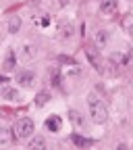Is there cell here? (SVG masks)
<instances>
[{"label": "cell", "instance_id": "6da1fadb", "mask_svg": "<svg viewBox=\"0 0 133 150\" xmlns=\"http://www.w3.org/2000/svg\"><path fill=\"white\" fill-rule=\"evenodd\" d=\"M87 108H89V117L94 119V123H106L108 121V110L96 94L87 96Z\"/></svg>", "mask_w": 133, "mask_h": 150}, {"label": "cell", "instance_id": "7a4b0ae2", "mask_svg": "<svg viewBox=\"0 0 133 150\" xmlns=\"http://www.w3.org/2000/svg\"><path fill=\"white\" fill-rule=\"evenodd\" d=\"M33 131H35V123L31 117H23V119H19L13 127V136L17 140H27L33 136Z\"/></svg>", "mask_w": 133, "mask_h": 150}, {"label": "cell", "instance_id": "3957f363", "mask_svg": "<svg viewBox=\"0 0 133 150\" xmlns=\"http://www.w3.org/2000/svg\"><path fill=\"white\" fill-rule=\"evenodd\" d=\"M0 98L6 100V102H21L23 94L17 88H13V86H4V88H0Z\"/></svg>", "mask_w": 133, "mask_h": 150}, {"label": "cell", "instance_id": "277c9868", "mask_svg": "<svg viewBox=\"0 0 133 150\" xmlns=\"http://www.w3.org/2000/svg\"><path fill=\"white\" fill-rule=\"evenodd\" d=\"M85 56H87V61H89V65L96 69L98 73H102V59H100V54H98V50H94V48H85Z\"/></svg>", "mask_w": 133, "mask_h": 150}, {"label": "cell", "instance_id": "5b68a950", "mask_svg": "<svg viewBox=\"0 0 133 150\" xmlns=\"http://www.w3.org/2000/svg\"><path fill=\"white\" fill-rule=\"evenodd\" d=\"M15 79H17V83H19V86H23V88H31V86L35 83V75H33L31 71H19Z\"/></svg>", "mask_w": 133, "mask_h": 150}, {"label": "cell", "instance_id": "8992f818", "mask_svg": "<svg viewBox=\"0 0 133 150\" xmlns=\"http://www.w3.org/2000/svg\"><path fill=\"white\" fill-rule=\"evenodd\" d=\"M15 67H17V54H15V50H8L4 56V63H2V71L11 73V71H15Z\"/></svg>", "mask_w": 133, "mask_h": 150}, {"label": "cell", "instance_id": "52a82bcc", "mask_svg": "<svg viewBox=\"0 0 133 150\" xmlns=\"http://www.w3.org/2000/svg\"><path fill=\"white\" fill-rule=\"evenodd\" d=\"M117 8H119L117 0H102V4H100V13L102 15H115Z\"/></svg>", "mask_w": 133, "mask_h": 150}, {"label": "cell", "instance_id": "ba28073f", "mask_svg": "<svg viewBox=\"0 0 133 150\" xmlns=\"http://www.w3.org/2000/svg\"><path fill=\"white\" fill-rule=\"evenodd\" d=\"M61 125H63V123H61V117H58V115H50V117L46 119V129H48V131H58Z\"/></svg>", "mask_w": 133, "mask_h": 150}, {"label": "cell", "instance_id": "9c48e42d", "mask_svg": "<svg viewBox=\"0 0 133 150\" xmlns=\"http://www.w3.org/2000/svg\"><path fill=\"white\" fill-rule=\"evenodd\" d=\"M71 140H73V144H75V146H79V148H85V146H91V144H94V140L83 138V136H79V134H73V136H71Z\"/></svg>", "mask_w": 133, "mask_h": 150}, {"label": "cell", "instance_id": "30bf717a", "mask_svg": "<svg viewBox=\"0 0 133 150\" xmlns=\"http://www.w3.org/2000/svg\"><path fill=\"white\" fill-rule=\"evenodd\" d=\"M19 29H21V17H11L8 19V33H19Z\"/></svg>", "mask_w": 133, "mask_h": 150}, {"label": "cell", "instance_id": "8fae6325", "mask_svg": "<svg viewBox=\"0 0 133 150\" xmlns=\"http://www.w3.org/2000/svg\"><path fill=\"white\" fill-rule=\"evenodd\" d=\"M73 31H75V27H73L71 23H63V25L58 27V33H61V38H63V40L71 38V35H73Z\"/></svg>", "mask_w": 133, "mask_h": 150}, {"label": "cell", "instance_id": "7c38bea8", "mask_svg": "<svg viewBox=\"0 0 133 150\" xmlns=\"http://www.w3.org/2000/svg\"><path fill=\"white\" fill-rule=\"evenodd\" d=\"M48 100H50V94H48V92H40V94L35 96V106H46Z\"/></svg>", "mask_w": 133, "mask_h": 150}, {"label": "cell", "instance_id": "4fadbf2b", "mask_svg": "<svg viewBox=\"0 0 133 150\" xmlns=\"http://www.w3.org/2000/svg\"><path fill=\"white\" fill-rule=\"evenodd\" d=\"M106 42H108V31L100 29V31L96 33V44H98V46H104Z\"/></svg>", "mask_w": 133, "mask_h": 150}, {"label": "cell", "instance_id": "5bb4252c", "mask_svg": "<svg viewBox=\"0 0 133 150\" xmlns=\"http://www.w3.org/2000/svg\"><path fill=\"white\" fill-rule=\"evenodd\" d=\"M29 148H46V140L44 138H33L29 142Z\"/></svg>", "mask_w": 133, "mask_h": 150}, {"label": "cell", "instance_id": "9a60e30c", "mask_svg": "<svg viewBox=\"0 0 133 150\" xmlns=\"http://www.w3.org/2000/svg\"><path fill=\"white\" fill-rule=\"evenodd\" d=\"M11 142V138H8V131L2 127V129H0V146H6Z\"/></svg>", "mask_w": 133, "mask_h": 150}, {"label": "cell", "instance_id": "2e32d148", "mask_svg": "<svg viewBox=\"0 0 133 150\" xmlns=\"http://www.w3.org/2000/svg\"><path fill=\"white\" fill-rule=\"evenodd\" d=\"M69 115H71V121H73V123H77V125H83V119L79 117V112H77V110H71Z\"/></svg>", "mask_w": 133, "mask_h": 150}, {"label": "cell", "instance_id": "e0dca14e", "mask_svg": "<svg viewBox=\"0 0 133 150\" xmlns=\"http://www.w3.org/2000/svg\"><path fill=\"white\" fill-rule=\"evenodd\" d=\"M58 4H61V6H67V4H69V0H58Z\"/></svg>", "mask_w": 133, "mask_h": 150}, {"label": "cell", "instance_id": "ac0fdd59", "mask_svg": "<svg viewBox=\"0 0 133 150\" xmlns=\"http://www.w3.org/2000/svg\"><path fill=\"white\" fill-rule=\"evenodd\" d=\"M129 35L133 38V23H131V27H129Z\"/></svg>", "mask_w": 133, "mask_h": 150}]
</instances>
